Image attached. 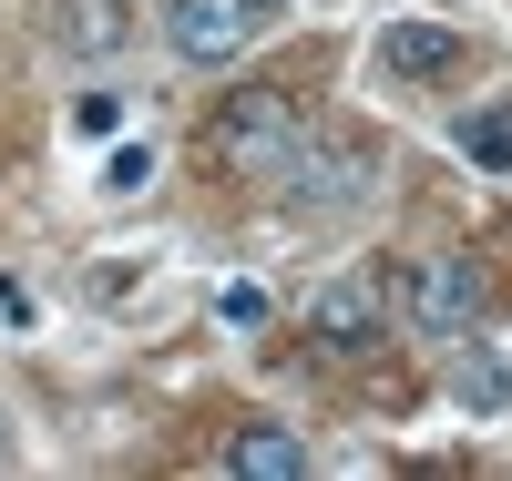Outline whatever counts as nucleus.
Here are the masks:
<instances>
[{
  "instance_id": "nucleus-1",
  "label": "nucleus",
  "mask_w": 512,
  "mask_h": 481,
  "mask_svg": "<svg viewBox=\"0 0 512 481\" xmlns=\"http://www.w3.org/2000/svg\"><path fill=\"white\" fill-rule=\"evenodd\" d=\"M318 144L308 103L287 93V82H246V93L216 103V123H205V154H216L226 174H246V185H267V174H297Z\"/></svg>"
},
{
  "instance_id": "nucleus-2",
  "label": "nucleus",
  "mask_w": 512,
  "mask_h": 481,
  "mask_svg": "<svg viewBox=\"0 0 512 481\" xmlns=\"http://www.w3.org/2000/svg\"><path fill=\"white\" fill-rule=\"evenodd\" d=\"M400 297H410V328H420V338H472V318H482V267H472V256H420Z\"/></svg>"
},
{
  "instance_id": "nucleus-3",
  "label": "nucleus",
  "mask_w": 512,
  "mask_h": 481,
  "mask_svg": "<svg viewBox=\"0 0 512 481\" xmlns=\"http://www.w3.org/2000/svg\"><path fill=\"white\" fill-rule=\"evenodd\" d=\"M256 0H175V11H164V41H175L185 62H236L246 41H256Z\"/></svg>"
},
{
  "instance_id": "nucleus-4",
  "label": "nucleus",
  "mask_w": 512,
  "mask_h": 481,
  "mask_svg": "<svg viewBox=\"0 0 512 481\" xmlns=\"http://www.w3.org/2000/svg\"><path fill=\"white\" fill-rule=\"evenodd\" d=\"M308 338L328 348V359H359V348L379 338V287H369V277H338V287H318Z\"/></svg>"
},
{
  "instance_id": "nucleus-5",
  "label": "nucleus",
  "mask_w": 512,
  "mask_h": 481,
  "mask_svg": "<svg viewBox=\"0 0 512 481\" xmlns=\"http://www.w3.org/2000/svg\"><path fill=\"white\" fill-rule=\"evenodd\" d=\"M461 62V31H441V21H390L379 31V72L390 82H441Z\"/></svg>"
},
{
  "instance_id": "nucleus-6",
  "label": "nucleus",
  "mask_w": 512,
  "mask_h": 481,
  "mask_svg": "<svg viewBox=\"0 0 512 481\" xmlns=\"http://www.w3.org/2000/svg\"><path fill=\"white\" fill-rule=\"evenodd\" d=\"M226 471H236V481H297V471H308V441L256 420V430H236V441H226Z\"/></svg>"
},
{
  "instance_id": "nucleus-7",
  "label": "nucleus",
  "mask_w": 512,
  "mask_h": 481,
  "mask_svg": "<svg viewBox=\"0 0 512 481\" xmlns=\"http://www.w3.org/2000/svg\"><path fill=\"white\" fill-rule=\"evenodd\" d=\"M123 41H134V0H62V52L103 62V52H123Z\"/></svg>"
},
{
  "instance_id": "nucleus-8",
  "label": "nucleus",
  "mask_w": 512,
  "mask_h": 481,
  "mask_svg": "<svg viewBox=\"0 0 512 481\" xmlns=\"http://www.w3.org/2000/svg\"><path fill=\"white\" fill-rule=\"evenodd\" d=\"M359 174H369L359 144H328L318 164H297V195H308V205H349V195H359Z\"/></svg>"
},
{
  "instance_id": "nucleus-9",
  "label": "nucleus",
  "mask_w": 512,
  "mask_h": 481,
  "mask_svg": "<svg viewBox=\"0 0 512 481\" xmlns=\"http://www.w3.org/2000/svg\"><path fill=\"white\" fill-rule=\"evenodd\" d=\"M461 154L492 164V174H512V113H472V123H461Z\"/></svg>"
},
{
  "instance_id": "nucleus-10",
  "label": "nucleus",
  "mask_w": 512,
  "mask_h": 481,
  "mask_svg": "<svg viewBox=\"0 0 512 481\" xmlns=\"http://www.w3.org/2000/svg\"><path fill=\"white\" fill-rule=\"evenodd\" d=\"M103 185H113V195H144V185H154V154H144V144H113Z\"/></svg>"
},
{
  "instance_id": "nucleus-11",
  "label": "nucleus",
  "mask_w": 512,
  "mask_h": 481,
  "mask_svg": "<svg viewBox=\"0 0 512 481\" xmlns=\"http://www.w3.org/2000/svg\"><path fill=\"white\" fill-rule=\"evenodd\" d=\"M461 400H472V410H502V359H461Z\"/></svg>"
},
{
  "instance_id": "nucleus-12",
  "label": "nucleus",
  "mask_w": 512,
  "mask_h": 481,
  "mask_svg": "<svg viewBox=\"0 0 512 481\" xmlns=\"http://www.w3.org/2000/svg\"><path fill=\"white\" fill-rule=\"evenodd\" d=\"M72 123H82V134H113L123 103H113V93H82V103H72Z\"/></svg>"
},
{
  "instance_id": "nucleus-13",
  "label": "nucleus",
  "mask_w": 512,
  "mask_h": 481,
  "mask_svg": "<svg viewBox=\"0 0 512 481\" xmlns=\"http://www.w3.org/2000/svg\"><path fill=\"white\" fill-rule=\"evenodd\" d=\"M216 318H236V328H256V318H267V297H256V287H226V297H216Z\"/></svg>"
},
{
  "instance_id": "nucleus-14",
  "label": "nucleus",
  "mask_w": 512,
  "mask_h": 481,
  "mask_svg": "<svg viewBox=\"0 0 512 481\" xmlns=\"http://www.w3.org/2000/svg\"><path fill=\"white\" fill-rule=\"evenodd\" d=\"M256 11H287V0H256Z\"/></svg>"
}]
</instances>
